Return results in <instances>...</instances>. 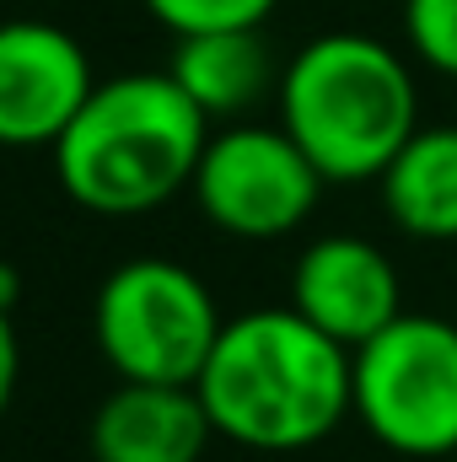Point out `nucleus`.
<instances>
[{"label":"nucleus","mask_w":457,"mask_h":462,"mask_svg":"<svg viewBox=\"0 0 457 462\" xmlns=\"http://www.w3.org/2000/svg\"><path fill=\"white\" fill-rule=\"evenodd\" d=\"M194 393L216 436L247 452H307L355 414L350 349L296 307L231 318Z\"/></svg>","instance_id":"obj_1"},{"label":"nucleus","mask_w":457,"mask_h":462,"mask_svg":"<svg viewBox=\"0 0 457 462\" xmlns=\"http://www.w3.org/2000/svg\"><path fill=\"white\" fill-rule=\"evenodd\" d=\"M205 145L210 118L167 70H129L98 81L54 140V178L92 216H151L194 183Z\"/></svg>","instance_id":"obj_2"},{"label":"nucleus","mask_w":457,"mask_h":462,"mask_svg":"<svg viewBox=\"0 0 457 462\" xmlns=\"http://www.w3.org/2000/svg\"><path fill=\"white\" fill-rule=\"evenodd\" d=\"M280 129L312 156L323 183H371L420 129V92L382 38L323 32L280 70Z\"/></svg>","instance_id":"obj_3"},{"label":"nucleus","mask_w":457,"mask_h":462,"mask_svg":"<svg viewBox=\"0 0 457 462\" xmlns=\"http://www.w3.org/2000/svg\"><path fill=\"white\" fill-rule=\"evenodd\" d=\"M227 318L210 285L173 258H129L98 285L92 339L118 382L194 387Z\"/></svg>","instance_id":"obj_4"},{"label":"nucleus","mask_w":457,"mask_h":462,"mask_svg":"<svg viewBox=\"0 0 457 462\" xmlns=\"http://www.w3.org/2000/svg\"><path fill=\"white\" fill-rule=\"evenodd\" d=\"M355 420L371 441L415 462L457 452V323L404 312L350 349Z\"/></svg>","instance_id":"obj_5"},{"label":"nucleus","mask_w":457,"mask_h":462,"mask_svg":"<svg viewBox=\"0 0 457 462\" xmlns=\"http://www.w3.org/2000/svg\"><path fill=\"white\" fill-rule=\"evenodd\" d=\"M189 194L216 231L275 242L318 210L323 172L280 124H227L221 134H210Z\"/></svg>","instance_id":"obj_6"},{"label":"nucleus","mask_w":457,"mask_h":462,"mask_svg":"<svg viewBox=\"0 0 457 462\" xmlns=\"http://www.w3.org/2000/svg\"><path fill=\"white\" fill-rule=\"evenodd\" d=\"M92 87L98 81L81 38L38 16L0 22V145L54 151V140L70 129Z\"/></svg>","instance_id":"obj_7"},{"label":"nucleus","mask_w":457,"mask_h":462,"mask_svg":"<svg viewBox=\"0 0 457 462\" xmlns=\"http://www.w3.org/2000/svg\"><path fill=\"white\" fill-rule=\"evenodd\" d=\"M291 307L344 349H360L393 318H404V280L371 236L334 231L302 247L291 269Z\"/></svg>","instance_id":"obj_8"},{"label":"nucleus","mask_w":457,"mask_h":462,"mask_svg":"<svg viewBox=\"0 0 457 462\" xmlns=\"http://www.w3.org/2000/svg\"><path fill=\"white\" fill-rule=\"evenodd\" d=\"M210 441L216 425L200 393L173 382H118L87 430L92 462H200Z\"/></svg>","instance_id":"obj_9"},{"label":"nucleus","mask_w":457,"mask_h":462,"mask_svg":"<svg viewBox=\"0 0 457 462\" xmlns=\"http://www.w3.org/2000/svg\"><path fill=\"white\" fill-rule=\"evenodd\" d=\"M167 76L189 92V103L205 118H242L280 87L275 54L258 27H231V32H194L178 38Z\"/></svg>","instance_id":"obj_10"},{"label":"nucleus","mask_w":457,"mask_h":462,"mask_svg":"<svg viewBox=\"0 0 457 462\" xmlns=\"http://www.w3.org/2000/svg\"><path fill=\"white\" fill-rule=\"evenodd\" d=\"M387 221L415 242H457V124H420L377 178Z\"/></svg>","instance_id":"obj_11"},{"label":"nucleus","mask_w":457,"mask_h":462,"mask_svg":"<svg viewBox=\"0 0 457 462\" xmlns=\"http://www.w3.org/2000/svg\"><path fill=\"white\" fill-rule=\"evenodd\" d=\"M275 5H280V0H145V11H151L173 38L231 32V27H264Z\"/></svg>","instance_id":"obj_12"},{"label":"nucleus","mask_w":457,"mask_h":462,"mask_svg":"<svg viewBox=\"0 0 457 462\" xmlns=\"http://www.w3.org/2000/svg\"><path fill=\"white\" fill-rule=\"evenodd\" d=\"M404 38L436 76L457 81V0H404Z\"/></svg>","instance_id":"obj_13"},{"label":"nucleus","mask_w":457,"mask_h":462,"mask_svg":"<svg viewBox=\"0 0 457 462\" xmlns=\"http://www.w3.org/2000/svg\"><path fill=\"white\" fill-rule=\"evenodd\" d=\"M16 382H22V339H16L11 312L0 307V414H5L11 398H16Z\"/></svg>","instance_id":"obj_14"},{"label":"nucleus","mask_w":457,"mask_h":462,"mask_svg":"<svg viewBox=\"0 0 457 462\" xmlns=\"http://www.w3.org/2000/svg\"><path fill=\"white\" fill-rule=\"evenodd\" d=\"M16 296H22V274H16V263H0V307L11 312Z\"/></svg>","instance_id":"obj_15"}]
</instances>
